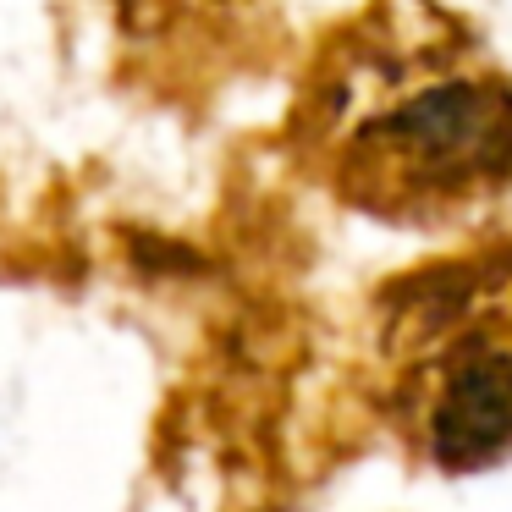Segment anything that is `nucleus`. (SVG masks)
<instances>
[{
	"label": "nucleus",
	"instance_id": "nucleus-1",
	"mask_svg": "<svg viewBox=\"0 0 512 512\" xmlns=\"http://www.w3.org/2000/svg\"><path fill=\"white\" fill-rule=\"evenodd\" d=\"M281 144L347 215L485 232L512 204V67L452 0H358L303 50Z\"/></svg>",
	"mask_w": 512,
	"mask_h": 512
},
{
	"label": "nucleus",
	"instance_id": "nucleus-2",
	"mask_svg": "<svg viewBox=\"0 0 512 512\" xmlns=\"http://www.w3.org/2000/svg\"><path fill=\"white\" fill-rule=\"evenodd\" d=\"M375 413L413 463H512V226L391 276L369 314Z\"/></svg>",
	"mask_w": 512,
	"mask_h": 512
}]
</instances>
